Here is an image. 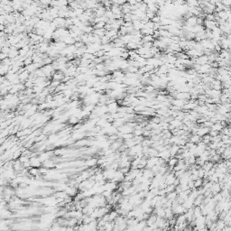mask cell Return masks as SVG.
Here are the masks:
<instances>
[{
	"instance_id": "6da1fadb",
	"label": "cell",
	"mask_w": 231,
	"mask_h": 231,
	"mask_svg": "<svg viewBox=\"0 0 231 231\" xmlns=\"http://www.w3.org/2000/svg\"><path fill=\"white\" fill-rule=\"evenodd\" d=\"M173 210V212L175 216H178V215H181V214H184L185 212L187 211V210L183 206V204H178L176 205L175 207L172 208Z\"/></svg>"
},
{
	"instance_id": "7a4b0ae2",
	"label": "cell",
	"mask_w": 231,
	"mask_h": 231,
	"mask_svg": "<svg viewBox=\"0 0 231 231\" xmlns=\"http://www.w3.org/2000/svg\"><path fill=\"white\" fill-rule=\"evenodd\" d=\"M124 177H125V174L122 173V172L120 171L119 169H117V171H116V173H115V176L114 178L111 180L112 181H114V183H121V181L124 180Z\"/></svg>"
},
{
	"instance_id": "3957f363",
	"label": "cell",
	"mask_w": 231,
	"mask_h": 231,
	"mask_svg": "<svg viewBox=\"0 0 231 231\" xmlns=\"http://www.w3.org/2000/svg\"><path fill=\"white\" fill-rule=\"evenodd\" d=\"M158 157L163 159L165 162H166V163H167V161L169 160V158L171 157V153H170L169 149H165V150H163V151H162V152H159Z\"/></svg>"
},
{
	"instance_id": "277c9868",
	"label": "cell",
	"mask_w": 231,
	"mask_h": 231,
	"mask_svg": "<svg viewBox=\"0 0 231 231\" xmlns=\"http://www.w3.org/2000/svg\"><path fill=\"white\" fill-rule=\"evenodd\" d=\"M210 191H211L212 194H216V193H218V192H220V190H221V186H220V184L218 183H212L211 187H210Z\"/></svg>"
},
{
	"instance_id": "5b68a950",
	"label": "cell",
	"mask_w": 231,
	"mask_h": 231,
	"mask_svg": "<svg viewBox=\"0 0 231 231\" xmlns=\"http://www.w3.org/2000/svg\"><path fill=\"white\" fill-rule=\"evenodd\" d=\"M65 192H66L68 196L70 197H74L77 195V189H76L75 186H70L67 187L66 190H65Z\"/></svg>"
},
{
	"instance_id": "8992f818",
	"label": "cell",
	"mask_w": 231,
	"mask_h": 231,
	"mask_svg": "<svg viewBox=\"0 0 231 231\" xmlns=\"http://www.w3.org/2000/svg\"><path fill=\"white\" fill-rule=\"evenodd\" d=\"M30 163H31V166L35 168H39L42 164V162L39 160V158H36V157H32L29 159Z\"/></svg>"
},
{
	"instance_id": "52a82bcc",
	"label": "cell",
	"mask_w": 231,
	"mask_h": 231,
	"mask_svg": "<svg viewBox=\"0 0 231 231\" xmlns=\"http://www.w3.org/2000/svg\"><path fill=\"white\" fill-rule=\"evenodd\" d=\"M143 175H144L146 179H150V180H152V179L153 178V176H154V173L152 172L151 169L144 168V169H143Z\"/></svg>"
},
{
	"instance_id": "ba28073f",
	"label": "cell",
	"mask_w": 231,
	"mask_h": 231,
	"mask_svg": "<svg viewBox=\"0 0 231 231\" xmlns=\"http://www.w3.org/2000/svg\"><path fill=\"white\" fill-rule=\"evenodd\" d=\"M133 27H134L135 30H137V31H140L144 27V23L141 20H136V21H133L132 22Z\"/></svg>"
},
{
	"instance_id": "9c48e42d",
	"label": "cell",
	"mask_w": 231,
	"mask_h": 231,
	"mask_svg": "<svg viewBox=\"0 0 231 231\" xmlns=\"http://www.w3.org/2000/svg\"><path fill=\"white\" fill-rule=\"evenodd\" d=\"M224 126H222L221 122H220V121H217V122L216 123H213L211 126V127H210V129H212V130H215V131H217V132H220V131L223 129Z\"/></svg>"
},
{
	"instance_id": "30bf717a",
	"label": "cell",
	"mask_w": 231,
	"mask_h": 231,
	"mask_svg": "<svg viewBox=\"0 0 231 231\" xmlns=\"http://www.w3.org/2000/svg\"><path fill=\"white\" fill-rule=\"evenodd\" d=\"M179 149H180V146H179L178 144H171V146H170V148H169L170 153H171V157L172 156H174L175 154L178 153Z\"/></svg>"
},
{
	"instance_id": "8fae6325",
	"label": "cell",
	"mask_w": 231,
	"mask_h": 231,
	"mask_svg": "<svg viewBox=\"0 0 231 231\" xmlns=\"http://www.w3.org/2000/svg\"><path fill=\"white\" fill-rule=\"evenodd\" d=\"M200 140H201V137H200V136H198V135H191V136H190V138H189V141L191 143H193V144H198L199 142H200Z\"/></svg>"
},
{
	"instance_id": "7c38bea8",
	"label": "cell",
	"mask_w": 231,
	"mask_h": 231,
	"mask_svg": "<svg viewBox=\"0 0 231 231\" xmlns=\"http://www.w3.org/2000/svg\"><path fill=\"white\" fill-rule=\"evenodd\" d=\"M164 210H165L164 218H166V220H170V218H172V217L174 216L172 208H164Z\"/></svg>"
},
{
	"instance_id": "4fadbf2b",
	"label": "cell",
	"mask_w": 231,
	"mask_h": 231,
	"mask_svg": "<svg viewBox=\"0 0 231 231\" xmlns=\"http://www.w3.org/2000/svg\"><path fill=\"white\" fill-rule=\"evenodd\" d=\"M203 199H204V196L201 194L198 195V196L195 198L194 201H193V205H194V207L196 206H200V204L202 203V201H203Z\"/></svg>"
},
{
	"instance_id": "5bb4252c",
	"label": "cell",
	"mask_w": 231,
	"mask_h": 231,
	"mask_svg": "<svg viewBox=\"0 0 231 231\" xmlns=\"http://www.w3.org/2000/svg\"><path fill=\"white\" fill-rule=\"evenodd\" d=\"M177 196H178V193H177L175 190H173V191H171V192H168V193H166V195H165V197L168 199V200H174L175 199L177 198Z\"/></svg>"
},
{
	"instance_id": "9a60e30c",
	"label": "cell",
	"mask_w": 231,
	"mask_h": 231,
	"mask_svg": "<svg viewBox=\"0 0 231 231\" xmlns=\"http://www.w3.org/2000/svg\"><path fill=\"white\" fill-rule=\"evenodd\" d=\"M169 124H171L174 128H181V125H183V122H181V120H178V119H176V118H173V120L169 123Z\"/></svg>"
},
{
	"instance_id": "2e32d148",
	"label": "cell",
	"mask_w": 231,
	"mask_h": 231,
	"mask_svg": "<svg viewBox=\"0 0 231 231\" xmlns=\"http://www.w3.org/2000/svg\"><path fill=\"white\" fill-rule=\"evenodd\" d=\"M18 77H19V80H22V81H26V80L29 79V72H28L27 70H25V71L22 72Z\"/></svg>"
},
{
	"instance_id": "e0dca14e",
	"label": "cell",
	"mask_w": 231,
	"mask_h": 231,
	"mask_svg": "<svg viewBox=\"0 0 231 231\" xmlns=\"http://www.w3.org/2000/svg\"><path fill=\"white\" fill-rule=\"evenodd\" d=\"M213 165H214V163H212L211 161H207L204 163V164L201 166V168L203 170H205V171H209V170L211 169V168L213 167Z\"/></svg>"
},
{
	"instance_id": "ac0fdd59",
	"label": "cell",
	"mask_w": 231,
	"mask_h": 231,
	"mask_svg": "<svg viewBox=\"0 0 231 231\" xmlns=\"http://www.w3.org/2000/svg\"><path fill=\"white\" fill-rule=\"evenodd\" d=\"M178 161H179L178 159H176L175 157L172 156V157H170V158H169V160H168L167 163H167L168 166H170V167H173L174 165H176V164H177Z\"/></svg>"
},
{
	"instance_id": "d6986e66",
	"label": "cell",
	"mask_w": 231,
	"mask_h": 231,
	"mask_svg": "<svg viewBox=\"0 0 231 231\" xmlns=\"http://www.w3.org/2000/svg\"><path fill=\"white\" fill-rule=\"evenodd\" d=\"M210 161H211L213 163H217L218 162L222 161V158H221V156H220V154H217V153H216V154H214L213 156H211V157H210Z\"/></svg>"
},
{
	"instance_id": "ffe728a7",
	"label": "cell",
	"mask_w": 231,
	"mask_h": 231,
	"mask_svg": "<svg viewBox=\"0 0 231 231\" xmlns=\"http://www.w3.org/2000/svg\"><path fill=\"white\" fill-rule=\"evenodd\" d=\"M153 35H143L142 36V42L144 43H153Z\"/></svg>"
},
{
	"instance_id": "44dd1931",
	"label": "cell",
	"mask_w": 231,
	"mask_h": 231,
	"mask_svg": "<svg viewBox=\"0 0 231 231\" xmlns=\"http://www.w3.org/2000/svg\"><path fill=\"white\" fill-rule=\"evenodd\" d=\"M186 221V218H185L184 214H181V215L176 216V224L177 225H180V224L183 223V222Z\"/></svg>"
},
{
	"instance_id": "7402d4cb",
	"label": "cell",
	"mask_w": 231,
	"mask_h": 231,
	"mask_svg": "<svg viewBox=\"0 0 231 231\" xmlns=\"http://www.w3.org/2000/svg\"><path fill=\"white\" fill-rule=\"evenodd\" d=\"M201 141L205 144H209L210 142H211V136H210L209 134L204 135L203 136H201Z\"/></svg>"
},
{
	"instance_id": "603a6c76",
	"label": "cell",
	"mask_w": 231,
	"mask_h": 231,
	"mask_svg": "<svg viewBox=\"0 0 231 231\" xmlns=\"http://www.w3.org/2000/svg\"><path fill=\"white\" fill-rule=\"evenodd\" d=\"M67 196H68V194L65 192V190H59L54 195L55 198H62V199H65Z\"/></svg>"
},
{
	"instance_id": "cb8c5ba5",
	"label": "cell",
	"mask_w": 231,
	"mask_h": 231,
	"mask_svg": "<svg viewBox=\"0 0 231 231\" xmlns=\"http://www.w3.org/2000/svg\"><path fill=\"white\" fill-rule=\"evenodd\" d=\"M108 215H109V221H114L116 220V217L118 216V213L116 210H112V211L108 212Z\"/></svg>"
},
{
	"instance_id": "d4e9b609",
	"label": "cell",
	"mask_w": 231,
	"mask_h": 231,
	"mask_svg": "<svg viewBox=\"0 0 231 231\" xmlns=\"http://www.w3.org/2000/svg\"><path fill=\"white\" fill-rule=\"evenodd\" d=\"M202 185H203V180H202L201 178H198L194 181V188L195 189L200 188V187H202Z\"/></svg>"
},
{
	"instance_id": "484cf974",
	"label": "cell",
	"mask_w": 231,
	"mask_h": 231,
	"mask_svg": "<svg viewBox=\"0 0 231 231\" xmlns=\"http://www.w3.org/2000/svg\"><path fill=\"white\" fill-rule=\"evenodd\" d=\"M125 144H126V146L127 148H131V147H133L135 144H136V143H135L134 139H133V138H131V139L125 140Z\"/></svg>"
},
{
	"instance_id": "4316f807",
	"label": "cell",
	"mask_w": 231,
	"mask_h": 231,
	"mask_svg": "<svg viewBox=\"0 0 231 231\" xmlns=\"http://www.w3.org/2000/svg\"><path fill=\"white\" fill-rule=\"evenodd\" d=\"M220 133H221L222 135H226V136H231V131H230V128H229V126H224L223 129H222V130L220 131Z\"/></svg>"
},
{
	"instance_id": "83f0119b",
	"label": "cell",
	"mask_w": 231,
	"mask_h": 231,
	"mask_svg": "<svg viewBox=\"0 0 231 231\" xmlns=\"http://www.w3.org/2000/svg\"><path fill=\"white\" fill-rule=\"evenodd\" d=\"M97 161H98V159H96V158L89 159L87 162H86V165H88V166H90V167H93V166H95V165L97 164Z\"/></svg>"
},
{
	"instance_id": "f1b7e54d",
	"label": "cell",
	"mask_w": 231,
	"mask_h": 231,
	"mask_svg": "<svg viewBox=\"0 0 231 231\" xmlns=\"http://www.w3.org/2000/svg\"><path fill=\"white\" fill-rule=\"evenodd\" d=\"M43 166L46 168H52L53 167V162L51 161V160H46V161L43 162Z\"/></svg>"
},
{
	"instance_id": "f546056e",
	"label": "cell",
	"mask_w": 231,
	"mask_h": 231,
	"mask_svg": "<svg viewBox=\"0 0 231 231\" xmlns=\"http://www.w3.org/2000/svg\"><path fill=\"white\" fill-rule=\"evenodd\" d=\"M79 120H80V119H79L78 117H76L75 116H71V117H70V119H69V123L71 125H75L79 122Z\"/></svg>"
},
{
	"instance_id": "4dcf8cb0",
	"label": "cell",
	"mask_w": 231,
	"mask_h": 231,
	"mask_svg": "<svg viewBox=\"0 0 231 231\" xmlns=\"http://www.w3.org/2000/svg\"><path fill=\"white\" fill-rule=\"evenodd\" d=\"M134 137V134L133 133H128V134H123L122 136V139L123 140H127V139H131V138Z\"/></svg>"
},
{
	"instance_id": "1f68e13d",
	"label": "cell",
	"mask_w": 231,
	"mask_h": 231,
	"mask_svg": "<svg viewBox=\"0 0 231 231\" xmlns=\"http://www.w3.org/2000/svg\"><path fill=\"white\" fill-rule=\"evenodd\" d=\"M175 189V186L173 184H170V185H167L166 186V188L164 189L165 191H166V193H168V192H171V191H173Z\"/></svg>"
},
{
	"instance_id": "d6a6232c",
	"label": "cell",
	"mask_w": 231,
	"mask_h": 231,
	"mask_svg": "<svg viewBox=\"0 0 231 231\" xmlns=\"http://www.w3.org/2000/svg\"><path fill=\"white\" fill-rule=\"evenodd\" d=\"M205 172H206V171L202 169L201 167L199 168V169H198V177H199V178H201V179L203 178L204 175H205Z\"/></svg>"
},
{
	"instance_id": "836d02e7",
	"label": "cell",
	"mask_w": 231,
	"mask_h": 231,
	"mask_svg": "<svg viewBox=\"0 0 231 231\" xmlns=\"http://www.w3.org/2000/svg\"><path fill=\"white\" fill-rule=\"evenodd\" d=\"M29 159H30L29 156L25 155V154H23V156H21V157H20V160H19V161L21 162L22 163H25V162H28V161H29Z\"/></svg>"
},
{
	"instance_id": "e575fe53",
	"label": "cell",
	"mask_w": 231,
	"mask_h": 231,
	"mask_svg": "<svg viewBox=\"0 0 231 231\" xmlns=\"http://www.w3.org/2000/svg\"><path fill=\"white\" fill-rule=\"evenodd\" d=\"M220 134V132H217V131H215V130H212V129H210V131H209V135H210V136H217V135Z\"/></svg>"
},
{
	"instance_id": "d590c367",
	"label": "cell",
	"mask_w": 231,
	"mask_h": 231,
	"mask_svg": "<svg viewBox=\"0 0 231 231\" xmlns=\"http://www.w3.org/2000/svg\"><path fill=\"white\" fill-rule=\"evenodd\" d=\"M143 46L145 47V48H147V49H150V48H152V46H153V43H143Z\"/></svg>"
},
{
	"instance_id": "8d00e7d4",
	"label": "cell",
	"mask_w": 231,
	"mask_h": 231,
	"mask_svg": "<svg viewBox=\"0 0 231 231\" xmlns=\"http://www.w3.org/2000/svg\"><path fill=\"white\" fill-rule=\"evenodd\" d=\"M3 183H4V180H3V179H0V186L3 185Z\"/></svg>"
},
{
	"instance_id": "74e56055",
	"label": "cell",
	"mask_w": 231,
	"mask_h": 231,
	"mask_svg": "<svg viewBox=\"0 0 231 231\" xmlns=\"http://www.w3.org/2000/svg\"><path fill=\"white\" fill-rule=\"evenodd\" d=\"M3 30H4V26L1 25H0V31H3Z\"/></svg>"
}]
</instances>
